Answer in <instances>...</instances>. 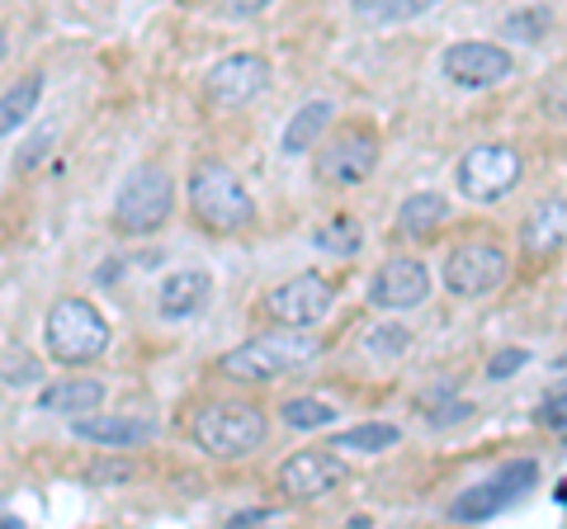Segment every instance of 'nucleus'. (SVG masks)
<instances>
[{"label": "nucleus", "mask_w": 567, "mask_h": 529, "mask_svg": "<svg viewBox=\"0 0 567 529\" xmlns=\"http://www.w3.org/2000/svg\"><path fill=\"white\" fill-rule=\"evenodd\" d=\"M317 350H322V341L308 336L303 326H279L270 336H256L237 350H227L218 360V374L233 383H270L279 374H293V369L312 364Z\"/></svg>", "instance_id": "obj_1"}, {"label": "nucleus", "mask_w": 567, "mask_h": 529, "mask_svg": "<svg viewBox=\"0 0 567 529\" xmlns=\"http://www.w3.org/2000/svg\"><path fill=\"white\" fill-rule=\"evenodd\" d=\"M189 208H194V218H199V227H208V232H241V227L256 222L251 194H246V185L237 180V170L223 166V162L194 166Z\"/></svg>", "instance_id": "obj_2"}, {"label": "nucleus", "mask_w": 567, "mask_h": 529, "mask_svg": "<svg viewBox=\"0 0 567 529\" xmlns=\"http://www.w3.org/2000/svg\"><path fill=\"white\" fill-rule=\"evenodd\" d=\"M43 345L58 364H91L110 350V322L85 298H58L43 317Z\"/></svg>", "instance_id": "obj_3"}, {"label": "nucleus", "mask_w": 567, "mask_h": 529, "mask_svg": "<svg viewBox=\"0 0 567 529\" xmlns=\"http://www.w3.org/2000/svg\"><path fill=\"white\" fill-rule=\"evenodd\" d=\"M189 435H194V445L213 458H241L265 445L270 421H265V412L251 407V402H213V407L194 416Z\"/></svg>", "instance_id": "obj_4"}, {"label": "nucleus", "mask_w": 567, "mask_h": 529, "mask_svg": "<svg viewBox=\"0 0 567 529\" xmlns=\"http://www.w3.org/2000/svg\"><path fill=\"white\" fill-rule=\"evenodd\" d=\"M175 214V185H171V170L162 166H133L128 180L118 185V199H114V222L133 237H147L156 232L162 222H171Z\"/></svg>", "instance_id": "obj_5"}, {"label": "nucleus", "mask_w": 567, "mask_h": 529, "mask_svg": "<svg viewBox=\"0 0 567 529\" xmlns=\"http://www.w3.org/2000/svg\"><path fill=\"white\" fill-rule=\"evenodd\" d=\"M520 175H525V162H520L516 147L483 143V147H473V152L458 156L454 180H458V189H464V199L496 204V199H506V194L520 185Z\"/></svg>", "instance_id": "obj_6"}, {"label": "nucleus", "mask_w": 567, "mask_h": 529, "mask_svg": "<svg viewBox=\"0 0 567 529\" xmlns=\"http://www.w3.org/2000/svg\"><path fill=\"white\" fill-rule=\"evenodd\" d=\"M539 483V468L529 464V458H516V464H506V468H496L487 483H477L468 487L464 497H458L450 506V516L454 520H464V525H477V520H492V516H502V510L511 501H520L529 487Z\"/></svg>", "instance_id": "obj_7"}, {"label": "nucleus", "mask_w": 567, "mask_h": 529, "mask_svg": "<svg viewBox=\"0 0 567 529\" xmlns=\"http://www.w3.org/2000/svg\"><path fill=\"white\" fill-rule=\"evenodd\" d=\"M270 91V62L256 58V52H233L208 72L204 81V100L213 110H246L251 100H260Z\"/></svg>", "instance_id": "obj_8"}, {"label": "nucleus", "mask_w": 567, "mask_h": 529, "mask_svg": "<svg viewBox=\"0 0 567 529\" xmlns=\"http://www.w3.org/2000/svg\"><path fill=\"white\" fill-rule=\"evenodd\" d=\"M379 166V137L369 133V128H346V133H336L331 143L317 152V180H327V185H360L369 180V170Z\"/></svg>", "instance_id": "obj_9"}, {"label": "nucleus", "mask_w": 567, "mask_h": 529, "mask_svg": "<svg viewBox=\"0 0 567 529\" xmlns=\"http://www.w3.org/2000/svg\"><path fill=\"white\" fill-rule=\"evenodd\" d=\"M331 303H336V284L322 279V274H298V279H289V284L265 293V312H270L279 326L322 322V317L331 312Z\"/></svg>", "instance_id": "obj_10"}, {"label": "nucleus", "mask_w": 567, "mask_h": 529, "mask_svg": "<svg viewBox=\"0 0 567 529\" xmlns=\"http://www.w3.org/2000/svg\"><path fill=\"white\" fill-rule=\"evenodd\" d=\"M506 279V251L502 246H487V241H468L450 251L445 260V289L458 298H483Z\"/></svg>", "instance_id": "obj_11"}, {"label": "nucleus", "mask_w": 567, "mask_h": 529, "mask_svg": "<svg viewBox=\"0 0 567 529\" xmlns=\"http://www.w3.org/2000/svg\"><path fill=\"white\" fill-rule=\"evenodd\" d=\"M346 483V464L336 449H298L293 458H284L279 468V487L293 501H322L336 487Z\"/></svg>", "instance_id": "obj_12"}, {"label": "nucleus", "mask_w": 567, "mask_h": 529, "mask_svg": "<svg viewBox=\"0 0 567 529\" xmlns=\"http://www.w3.org/2000/svg\"><path fill=\"white\" fill-rule=\"evenodd\" d=\"M440 72L454 85H464V91H487V85L516 72V62L496 43H454V48H445V58H440Z\"/></svg>", "instance_id": "obj_13"}, {"label": "nucleus", "mask_w": 567, "mask_h": 529, "mask_svg": "<svg viewBox=\"0 0 567 529\" xmlns=\"http://www.w3.org/2000/svg\"><path fill=\"white\" fill-rule=\"evenodd\" d=\"M431 298V274H425L421 260H388L383 270L369 279V303L383 308V312H406V308H421Z\"/></svg>", "instance_id": "obj_14"}, {"label": "nucleus", "mask_w": 567, "mask_h": 529, "mask_svg": "<svg viewBox=\"0 0 567 529\" xmlns=\"http://www.w3.org/2000/svg\"><path fill=\"white\" fill-rule=\"evenodd\" d=\"M76 431L81 439H91V445H104V449H128V445H142V439H152V426L147 421H133V416H76Z\"/></svg>", "instance_id": "obj_15"}, {"label": "nucleus", "mask_w": 567, "mask_h": 529, "mask_svg": "<svg viewBox=\"0 0 567 529\" xmlns=\"http://www.w3.org/2000/svg\"><path fill=\"white\" fill-rule=\"evenodd\" d=\"M208 293H213V279L204 270H175L162 284V293H156V308H162V317L181 322V317H194L208 303Z\"/></svg>", "instance_id": "obj_16"}, {"label": "nucleus", "mask_w": 567, "mask_h": 529, "mask_svg": "<svg viewBox=\"0 0 567 529\" xmlns=\"http://www.w3.org/2000/svg\"><path fill=\"white\" fill-rule=\"evenodd\" d=\"M104 402V383L100 378H66V383H52L39 393V412L52 416H85V412H100Z\"/></svg>", "instance_id": "obj_17"}, {"label": "nucleus", "mask_w": 567, "mask_h": 529, "mask_svg": "<svg viewBox=\"0 0 567 529\" xmlns=\"http://www.w3.org/2000/svg\"><path fill=\"white\" fill-rule=\"evenodd\" d=\"M563 232H567V204L563 199H544L535 214L525 218V251L529 256H558L563 251Z\"/></svg>", "instance_id": "obj_18"}, {"label": "nucleus", "mask_w": 567, "mask_h": 529, "mask_svg": "<svg viewBox=\"0 0 567 529\" xmlns=\"http://www.w3.org/2000/svg\"><path fill=\"white\" fill-rule=\"evenodd\" d=\"M331 110H336L331 100H308L303 110H298L289 123H284L279 152H284V156H303L308 147L322 143V133H327V123H331Z\"/></svg>", "instance_id": "obj_19"}, {"label": "nucleus", "mask_w": 567, "mask_h": 529, "mask_svg": "<svg viewBox=\"0 0 567 529\" xmlns=\"http://www.w3.org/2000/svg\"><path fill=\"white\" fill-rule=\"evenodd\" d=\"M445 218H450V204L440 199V194H412L398 214V227L406 237H435Z\"/></svg>", "instance_id": "obj_20"}, {"label": "nucleus", "mask_w": 567, "mask_h": 529, "mask_svg": "<svg viewBox=\"0 0 567 529\" xmlns=\"http://www.w3.org/2000/svg\"><path fill=\"white\" fill-rule=\"evenodd\" d=\"M39 95H43V76H24L20 85H10L0 95V137L14 133L20 123H29V114L39 110Z\"/></svg>", "instance_id": "obj_21"}, {"label": "nucleus", "mask_w": 567, "mask_h": 529, "mask_svg": "<svg viewBox=\"0 0 567 529\" xmlns=\"http://www.w3.org/2000/svg\"><path fill=\"white\" fill-rule=\"evenodd\" d=\"M398 445V426H383V421H369V426H354L331 435L327 449H341V454H383Z\"/></svg>", "instance_id": "obj_22"}, {"label": "nucleus", "mask_w": 567, "mask_h": 529, "mask_svg": "<svg viewBox=\"0 0 567 529\" xmlns=\"http://www.w3.org/2000/svg\"><path fill=\"white\" fill-rule=\"evenodd\" d=\"M440 0H354V10L364 14L369 24H398V20H416Z\"/></svg>", "instance_id": "obj_23"}, {"label": "nucleus", "mask_w": 567, "mask_h": 529, "mask_svg": "<svg viewBox=\"0 0 567 529\" xmlns=\"http://www.w3.org/2000/svg\"><path fill=\"white\" fill-rule=\"evenodd\" d=\"M336 421V407L322 397H293V402H284V426H293V431H322Z\"/></svg>", "instance_id": "obj_24"}, {"label": "nucleus", "mask_w": 567, "mask_h": 529, "mask_svg": "<svg viewBox=\"0 0 567 529\" xmlns=\"http://www.w3.org/2000/svg\"><path fill=\"white\" fill-rule=\"evenodd\" d=\"M548 29H554V10H544V6H535V10H511L506 24H502V33H506V39H516V43H539Z\"/></svg>", "instance_id": "obj_25"}, {"label": "nucleus", "mask_w": 567, "mask_h": 529, "mask_svg": "<svg viewBox=\"0 0 567 529\" xmlns=\"http://www.w3.org/2000/svg\"><path fill=\"white\" fill-rule=\"evenodd\" d=\"M317 246H322V251H336V256H354L364 246V227L354 218H336L317 232Z\"/></svg>", "instance_id": "obj_26"}, {"label": "nucleus", "mask_w": 567, "mask_h": 529, "mask_svg": "<svg viewBox=\"0 0 567 529\" xmlns=\"http://www.w3.org/2000/svg\"><path fill=\"white\" fill-rule=\"evenodd\" d=\"M563 407H567V393H563V383L548 393L544 402H539V426H548L554 435H563L567 431V416H563Z\"/></svg>", "instance_id": "obj_27"}, {"label": "nucleus", "mask_w": 567, "mask_h": 529, "mask_svg": "<svg viewBox=\"0 0 567 529\" xmlns=\"http://www.w3.org/2000/svg\"><path fill=\"white\" fill-rule=\"evenodd\" d=\"M379 350V355H402L406 345H412V331H402V326H379L374 331V341H369Z\"/></svg>", "instance_id": "obj_28"}, {"label": "nucleus", "mask_w": 567, "mask_h": 529, "mask_svg": "<svg viewBox=\"0 0 567 529\" xmlns=\"http://www.w3.org/2000/svg\"><path fill=\"white\" fill-rule=\"evenodd\" d=\"M525 360H529L525 350H502V355H496V360L487 364V378H511V374H516V369H520Z\"/></svg>", "instance_id": "obj_29"}, {"label": "nucleus", "mask_w": 567, "mask_h": 529, "mask_svg": "<svg viewBox=\"0 0 567 529\" xmlns=\"http://www.w3.org/2000/svg\"><path fill=\"white\" fill-rule=\"evenodd\" d=\"M227 14H237V20H246V14H260V10H270L275 0H223Z\"/></svg>", "instance_id": "obj_30"}, {"label": "nucleus", "mask_w": 567, "mask_h": 529, "mask_svg": "<svg viewBox=\"0 0 567 529\" xmlns=\"http://www.w3.org/2000/svg\"><path fill=\"white\" fill-rule=\"evenodd\" d=\"M48 143H52V128H43L39 137H33V143H29V152H24V162H20V166H33V162H39V156L48 152Z\"/></svg>", "instance_id": "obj_31"}, {"label": "nucleus", "mask_w": 567, "mask_h": 529, "mask_svg": "<svg viewBox=\"0 0 567 529\" xmlns=\"http://www.w3.org/2000/svg\"><path fill=\"white\" fill-rule=\"evenodd\" d=\"M0 58H6V33H0Z\"/></svg>", "instance_id": "obj_32"}]
</instances>
